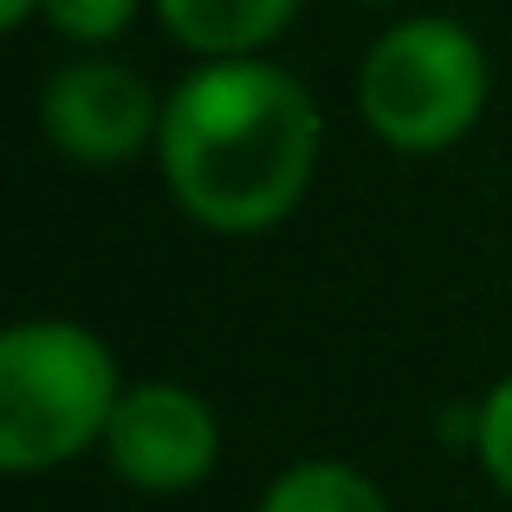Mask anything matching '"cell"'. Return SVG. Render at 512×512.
<instances>
[{
  "mask_svg": "<svg viewBox=\"0 0 512 512\" xmlns=\"http://www.w3.org/2000/svg\"><path fill=\"white\" fill-rule=\"evenodd\" d=\"M325 156V111L273 59H195L163 91V169L169 201L221 240L273 234L299 214Z\"/></svg>",
  "mask_w": 512,
  "mask_h": 512,
  "instance_id": "1",
  "label": "cell"
},
{
  "mask_svg": "<svg viewBox=\"0 0 512 512\" xmlns=\"http://www.w3.org/2000/svg\"><path fill=\"white\" fill-rule=\"evenodd\" d=\"M117 350L78 318H20L0 331V467L52 474L104 448L124 402Z\"/></svg>",
  "mask_w": 512,
  "mask_h": 512,
  "instance_id": "2",
  "label": "cell"
},
{
  "mask_svg": "<svg viewBox=\"0 0 512 512\" xmlns=\"http://www.w3.org/2000/svg\"><path fill=\"white\" fill-rule=\"evenodd\" d=\"M493 65L474 26L448 13H409L383 26L357 65V117L396 156H441L487 117Z\"/></svg>",
  "mask_w": 512,
  "mask_h": 512,
  "instance_id": "3",
  "label": "cell"
},
{
  "mask_svg": "<svg viewBox=\"0 0 512 512\" xmlns=\"http://www.w3.org/2000/svg\"><path fill=\"white\" fill-rule=\"evenodd\" d=\"M39 137L52 156H65L72 169H130L156 150L163 137V98L130 59L111 52H78V59L52 65L39 78Z\"/></svg>",
  "mask_w": 512,
  "mask_h": 512,
  "instance_id": "4",
  "label": "cell"
},
{
  "mask_svg": "<svg viewBox=\"0 0 512 512\" xmlns=\"http://www.w3.org/2000/svg\"><path fill=\"white\" fill-rule=\"evenodd\" d=\"M104 461L137 493H188L221 461V422L201 389L150 376V383L124 389L111 428H104Z\"/></svg>",
  "mask_w": 512,
  "mask_h": 512,
  "instance_id": "5",
  "label": "cell"
},
{
  "mask_svg": "<svg viewBox=\"0 0 512 512\" xmlns=\"http://www.w3.org/2000/svg\"><path fill=\"white\" fill-rule=\"evenodd\" d=\"M163 33L195 59H260L305 0H150Z\"/></svg>",
  "mask_w": 512,
  "mask_h": 512,
  "instance_id": "6",
  "label": "cell"
},
{
  "mask_svg": "<svg viewBox=\"0 0 512 512\" xmlns=\"http://www.w3.org/2000/svg\"><path fill=\"white\" fill-rule=\"evenodd\" d=\"M260 512H389L383 487L350 461H292L266 487Z\"/></svg>",
  "mask_w": 512,
  "mask_h": 512,
  "instance_id": "7",
  "label": "cell"
},
{
  "mask_svg": "<svg viewBox=\"0 0 512 512\" xmlns=\"http://www.w3.org/2000/svg\"><path fill=\"white\" fill-rule=\"evenodd\" d=\"M143 0H39V20L78 52H104L111 39H124L137 26Z\"/></svg>",
  "mask_w": 512,
  "mask_h": 512,
  "instance_id": "8",
  "label": "cell"
},
{
  "mask_svg": "<svg viewBox=\"0 0 512 512\" xmlns=\"http://www.w3.org/2000/svg\"><path fill=\"white\" fill-rule=\"evenodd\" d=\"M474 454L487 467V480L512 500V370L480 396V435H474Z\"/></svg>",
  "mask_w": 512,
  "mask_h": 512,
  "instance_id": "9",
  "label": "cell"
},
{
  "mask_svg": "<svg viewBox=\"0 0 512 512\" xmlns=\"http://www.w3.org/2000/svg\"><path fill=\"white\" fill-rule=\"evenodd\" d=\"M26 20H39V0H0V26L7 33H20Z\"/></svg>",
  "mask_w": 512,
  "mask_h": 512,
  "instance_id": "10",
  "label": "cell"
},
{
  "mask_svg": "<svg viewBox=\"0 0 512 512\" xmlns=\"http://www.w3.org/2000/svg\"><path fill=\"white\" fill-rule=\"evenodd\" d=\"M357 7H396V0H357Z\"/></svg>",
  "mask_w": 512,
  "mask_h": 512,
  "instance_id": "11",
  "label": "cell"
}]
</instances>
